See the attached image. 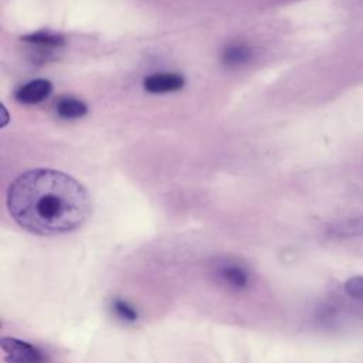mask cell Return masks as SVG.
Here are the masks:
<instances>
[{"instance_id": "6da1fadb", "label": "cell", "mask_w": 363, "mask_h": 363, "mask_svg": "<svg viewBox=\"0 0 363 363\" xmlns=\"http://www.w3.org/2000/svg\"><path fill=\"white\" fill-rule=\"evenodd\" d=\"M7 208L14 221L37 235L79 228L91 214V197L74 177L50 169L20 174L9 187Z\"/></svg>"}, {"instance_id": "7a4b0ae2", "label": "cell", "mask_w": 363, "mask_h": 363, "mask_svg": "<svg viewBox=\"0 0 363 363\" xmlns=\"http://www.w3.org/2000/svg\"><path fill=\"white\" fill-rule=\"evenodd\" d=\"M1 350L7 363H45V357L38 347L16 337H3Z\"/></svg>"}, {"instance_id": "3957f363", "label": "cell", "mask_w": 363, "mask_h": 363, "mask_svg": "<svg viewBox=\"0 0 363 363\" xmlns=\"http://www.w3.org/2000/svg\"><path fill=\"white\" fill-rule=\"evenodd\" d=\"M216 275L221 284L231 289H244L250 284V272L240 262L221 261L216 265Z\"/></svg>"}, {"instance_id": "277c9868", "label": "cell", "mask_w": 363, "mask_h": 363, "mask_svg": "<svg viewBox=\"0 0 363 363\" xmlns=\"http://www.w3.org/2000/svg\"><path fill=\"white\" fill-rule=\"evenodd\" d=\"M143 85L147 92L166 94V92H174L183 88L184 79L182 75L174 72H157L147 77Z\"/></svg>"}, {"instance_id": "5b68a950", "label": "cell", "mask_w": 363, "mask_h": 363, "mask_svg": "<svg viewBox=\"0 0 363 363\" xmlns=\"http://www.w3.org/2000/svg\"><path fill=\"white\" fill-rule=\"evenodd\" d=\"M51 89L52 86L50 81L34 79L21 85L16 92V98L23 104H38L51 94Z\"/></svg>"}, {"instance_id": "8992f818", "label": "cell", "mask_w": 363, "mask_h": 363, "mask_svg": "<svg viewBox=\"0 0 363 363\" xmlns=\"http://www.w3.org/2000/svg\"><path fill=\"white\" fill-rule=\"evenodd\" d=\"M252 51L242 43H233L227 45L221 52V61L230 68H237L247 64L251 60Z\"/></svg>"}, {"instance_id": "52a82bcc", "label": "cell", "mask_w": 363, "mask_h": 363, "mask_svg": "<svg viewBox=\"0 0 363 363\" xmlns=\"http://www.w3.org/2000/svg\"><path fill=\"white\" fill-rule=\"evenodd\" d=\"M26 43L37 47L38 50H41L40 52H44V50L47 52H51L50 50H55L60 48L64 44V38L58 34H52L48 31H38L30 35H26L23 38Z\"/></svg>"}, {"instance_id": "ba28073f", "label": "cell", "mask_w": 363, "mask_h": 363, "mask_svg": "<svg viewBox=\"0 0 363 363\" xmlns=\"http://www.w3.org/2000/svg\"><path fill=\"white\" fill-rule=\"evenodd\" d=\"M57 112L64 119H77L86 113V105L81 99L64 96L57 102Z\"/></svg>"}, {"instance_id": "9c48e42d", "label": "cell", "mask_w": 363, "mask_h": 363, "mask_svg": "<svg viewBox=\"0 0 363 363\" xmlns=\"http://www.w3.org/2000/svg\"><path fill=\"white\" fill-rule=\"evenodd\" d=\"M335 233L337 235H347V237H354V235H363V216L350 218L337 227H335Z\"/></svg>"}, {"instance_id": "30bf717a", "label": "cell", "mask_w": 363, "mask_h": 363, "mask_svg": "<svg viewBox=\"0 0 363 363\" xmlns=\"http://www.w3.org/2000/svg\"><path fill=\"white\" fill-rule=\"evenodd\" d=\"M345 292L349 298L363 303V275L352 277L345 282Z\"/></svg>"}, {"instance_id": "8fae6325", "label": "cell", "mask_w": 363, "mask_h": 363, "mask_svg": "<svg viewBox=\"0 0 363 363\" xmlns=\"http://www.w3.org/2000/svg\"><path fill=\"white\" fill-rule=\"evenodd\" d=\"M112 311L115 312V315L122 319V320H126V322H133L138 319V313L136 311L128 305L125 301L122 299H115L112 302Z\"/></svg>"}]
</instances>
